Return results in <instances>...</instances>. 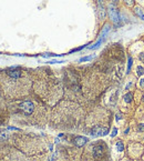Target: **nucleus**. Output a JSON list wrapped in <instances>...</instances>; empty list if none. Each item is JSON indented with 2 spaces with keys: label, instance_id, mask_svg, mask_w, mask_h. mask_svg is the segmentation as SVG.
Listing matches in <instances>:
<instances>
[{
  "label": "nucleus",
  "instance_id": "obj_1",
  "mask_svg": "<svg viewBox=\"0 0 144 161\" xmlns=\"http://www.w3.org/2000/svg\"><path fill=\"white\" fill-rule=\"evenodd\" d=\"M107 12H109V17L112 20V22L116 26V27H120L122 25L121 23V18H120L119 10L116 9L115 5L114 3H110L107 6Z\"/></svg>",
  "mask_w": 144,
  "mask_h": 161
},
{
  "label": "nucleus",
  "instance_id": "obj_2",
  "mask_svg": "<svg viewBox=\"0 0 144 161\" xmlns=\"http://www.w3.org/2000/svg\"><path fill=\"white\" fill-rule=\"evenodd\" d=\"M19 108H20V110L22 111L25 116H30V115L33 112L34 106L31 101H23L22 103H20Z\"/></svg>",
  "mask_w": 144,
  "mask_h": 161
},
{
  "label": "nucleus",
  "instance_id": "obj_3",
  "mask_svg": "<svg viewBox=\"0 0 144 161\" xmlns=\"http://www.w3.org/2000/svg\"><path fill=\"white\" fill-rule=\"evenodd\" d=\"M109 133V129L107 127H99L96 126L94 127L92 130H91V135L94 137H98V136H107Z\"/></svg>",
  "mask_w": 144,
  "mask_h": 161
},
{
  "label": "nucleus",
  "instance_id": "obj_4",
  "mask_svg": "<svg viewBox=\"0 0 144 161\" xmlns=\"http://www.w3.org/2000/svg\"><path fill=\"white\" fill-rule=\"evenodd\" d=\"M6 74L12 79H19L21 77V70L19 68H17V67H12V68L7 69Z\"/></svg>",
  "mask_w": 144,
  "mask_h": 161
},
{
  "label": "nucleus",
  "instance_id": "obj_5",
  "mask_svg": "<svg viewBox=\"0 0 144 161\" xmlns=\"http://www.w3.org/2000/svg\"><path fill=\"white\" fill-rule=\"evenodd\" d=\"M98 17L101 20L105 18V8L103 5V0H98Z\"/></svg>",
  "mask_w": 144,
  "mask_h": 161
},
{
  "label": "nucleus",
  "instance_id": "obj_6",
  "mask_svg": "<svg viewBox=\"0 0 144 161\" xmlns=\"http://www.w3.org/2000/svg\"><path fill=\"white\" fill-rule=\"evenodd\" d=\"M104 153V149L102 147L101 144H98V146H94L93 147V157L95 159H100Z\"/></svg>",
  "mask_w": 144,
  "mask_h": 161
},
{
  "label": "nucleus",
  "instance_id": "obj_7",
  "mask_svg": "<svg viewBox=\"0 0 144 161\" xmlns=\"http://www.w3.org/2000/svg\"><path fill=\"white\" fill-rule=\"evenodd\" d=\"M88 141L89 139L85 138V137H76V138L73 139V143L76 144V147H83Z\"/></svg>",
  "mask_w": 144,
  "mask_h": 161
},
{
  "label": "nucleus",
  "instance_id": "obj_8",
  "mask_svg": "<svg viewBox=\"0 0 144 161\" xmlns=\"http://www.w3.org/2000/svg\"><path fill=\"white\" fill-rule=\"evenodd\" d=\"M134 11H135V14L140 18V19L144 20V9L143 8H141V7H136V8L134 9Z\"/></svg>",
  "mask_w": 144,
  "mask_h": 161
},
{
  "label": "nucleus",
  "instance_id": "obj_9",
  "mask_svg": "<svg viewBox=\"0 0 144 161\" xmlns=\"http://www.w3.org/2000/svg\"><path fill=\"white\" fill-rule=\"evenodd\" d=\"M103 39H104V38H100V39L98 40V41H96V42L94 43L93 46H90V47H89V49H98L100 47V45L102 43V41H103Z\"/></svg>",
  "mask_w": 144,
  "mask_h": 161
},
{
  "label": "nucleus",
  "instance_id": "obj_10",
  "mask_svg": "<svg viewBox=\"0 0 144 161\" xmlns=\"http://www.w3.org/2000/svg\"><path fill=\"white\" fill-rule=\"evenodd\" d=\"M123 99H124V101L126 102V103H130V102L132 101V93L130 92L125 93L124 96H123Z\"/></svg>",
  "mask_w": 144,
  "mask_h": 161
},
{
  "label": "nucleus",
  "instance_id": "obj_11",
  "mask_svg": "<svg viewBox=\"0 0 144 161\" xmlns=\"http://www.w3.org/2000/svg\"><path fill=\"white\" fill-rule=\"evenodd\" d=\"M110 26L109 25H107L104 27V28H103V30H102V32H101V38H104L105 36H107V32H109V31H110Z\"/></svg>",
  "mask_w": 144,
  "mask_h": 161
},
{
  "label": "nucleus",
  "instance_id": "obj_12",
  "mask_svg": "<svg viewBox=\"0 0 144 161\" xmlns=\"http://www.w3.org/2000/svg\"><path fill=\"white\" fill-rule=\"evenodd\" d=\"M116 150H118V152H122L124 150V144L122 143L121 141L116 142Z\"/></svg>",
  "mask_w": 144,
  "mask_h": 161
},
{
  "label": "nucleus",
  "instance_id": "obj_13",
  "mask_svg": "<svg viewBox=\"0 0 144 161\" xmlns=\"http://www.w3.org/2000/svg\"><path fill=\"white\" fill-rule=\"evenodd\" d=\"M132 62H133V59L131 58V57H129V60H127V70H126V74H130L131 67H132Z\"/></svg>",
  "mask_w": 144,
  "mask_h": 161
},
{
  "label": "nucleus",
  "instance_id": "obj_14",
  "mask_svg": "<svg viewBox=\"0 0 144 161\" xmlns=\"http://www.w3.org/2000/svg\"><path fill=\"white\" fill-rule=\"evenodd\" d=\"M136 74H138V76H142V74H144V68L142 67V66H138V68H136Z\"/></svg>",
  "mask_w": 144,
  "mask_h": 161
},
{
  "label": "nucleus",
  "instance_id": "obj_15",
  "mask_svg": "<svg viewBox=\"0 0 144 161\" xmlns=\"http://www.w3.org/2000/svg\"><path fill=\"white\" fill-rule=\"evenodd\" d=\"M94 58V56H88V57H83L79 60V62H83V61H89V60H92Z\"/></svg>",
  "mask_w": 144,
  "mask_h": 161
},
{
  "label": "nucleus",
  "instance_id": "obj_16",
  "mask_svg": "<svg viewBox=\"0 0 144 161\" xmlns=\"http://www.w3.org/2000/svg\"><path fill=\"white\" fill-rule=\"evenodd\" d=\"M138 132H143V131H144V123L138 124Z\"/></svg>",
  "mask_w": 144,
  "mask_h": 161
},
{
  "label": "nucleus",
  "instance_id": "obj_17",
  "mask_svg": "<svg viewBox=\"0 0 144 161\" xmlns=\"http://www.w3.org/2000/svg\"><path fill=\"white\" fill-rule=\"evenodd\" d=\"M125 3H126L127 6H133V3H134V0H123Z\"/></svg>",
  "mask_w": 144,
  "mask_h": 161
},
{
  "label": "nucleus",
  "instance_id": "obj_18",
  "mask_svg": "<svg viewBox=\"0 0 144 161\" xmlns=\"http://www.w3.org/2000/svg\"><path fill=\"white\" fill-rule=\"evenodd\" d=\"M138 59L141 60L142 62H144V52H142V54H138Z\"/></svg>",
  "mask_w": 144,
  "mask_h": 161
},
{
  "label": "nucleus",
  "instance_id": "obj_19",
  "mask_svg": "<svg viewBox=\"0 0 144 161\" xmlns=\"http://www.w3.org/2000/svg\"><path fill=\"white\" fill-rule=\"evenodd\" d=\"M116 133H118V129H116V128H114V129L112 130V135H111V137H115Z\"/></svg>",
  "mask_w": 144,
  "mask_h": 161
},
{
  "label": "nucleus",
  "instance_id": "obj_20",
  "mask_svg": "<svg viewBox=\"0 0 144 161\" xmlns=\"http://www.w3.org/2000/svg\"><path fill=\"white\" fill-rule=\"evenodd\" d=\"M48 63H63V61H56V60H51Z\"/></svg>",
  "mask_w": 144,
  "mask_h": 161
},
{
  "label": "nucleus",
  "instance_id": "obj_21",
  "mask_svg": "<svg viewBox=\"0 0 144 161\" xmlns=\"http://www.w3.org/2000/svg\"><path fill=\"white\" fill-rule=\"evenodd\" d=\"M140 87H141V88H144V78H143V79L140 80Z\"/></svg>",
  "mask_w": 144,
  "mask_h": 161
},
{
  "label": "nucleus",
  "instance_id": "obj_22",
  "mask_svg": "<svg viewBox=\"0 0 144 161\" xmlns=\"http://www.w3.org/2000/svg\"><path fill=\"white\" fill-rule=\"evenodd\" d=\"M115 119H116V121H120V119H121V115H120V113H118Z\"/></svg>",
  "mask_w": 144,
  "mask_h": 161
},
{
  "label": "nucleus",
  "instance_id": "obj_23",
  "mask_svg": "<svg viewBox=\"0 0 144 161\" xmlns=\"http://www.w3.org/2000/svg\"><path fill=\"white\" fill-rule=\"evenodd\" d=\"M142 101L144 102V95H143V97H142Z\"/></svg>",
  "mask_w": 144,
  "mask_h": 161
}]
</instances>
